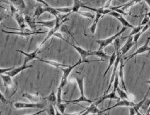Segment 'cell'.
Listing matches in <instances>:
<instances>
[{"label":"cell","mask_w":150,"mask_h":115,"mask_svg":"<svg viewBox=\"0 0 150 115\" xmlns=\"http://www.w3.org/2000/svg\"><path fill=\"white\" fill-rule=\"evenodd\" d=\"M75 79H76V80L77 84H78L79 91H80V97L76 100L66 101V102H67V103H80V102H87V103H89V104H93L94 102H95L97 99L95 100H90L88 98H87V97L85 96L84 83H83V80H84V79H83V76L82 77H80V76H76Z\"/></svg>","instance_id":"obj_1"},{"label":"cell","mask_w":150,"mask_h":115,"mask_svg":"<svg viewBox=\"0 0 150 115\" xmlns=\"http://www.w3.org/2000/svg\"><path fill=\"white\" fill-rule=\"evenodd\" d=\"M82 63H83V62L80 60L78 62H76L73 65H69L67 68H60V69L63 71V75H62L61 82H60V85L59 86V88H61L62 89H63V87L67 83V79L69 77V76L71 72V71L77 67V66L81 65Z\"/></svg>","instance_id":"obj_2"},{"label":"cell","mask_w":150,"mask_h":115,"mask_svg":"<svg viewBox=\"0 0 150 115\" xmlns=\"http://www.w3.org/2000/svg\"><path fill=\"white\" fill-rule=\"evenodd\" d=\"M128 28L126 27H123L120 31H119L116 34H115L114 35H113L112 37H110L108 38V39H98V40H96L95 42L96 43H98L99 45V48H98V50H102L103 48H105L108 46H109V44L112 43V42L115 40L117 39V38L120 37L122 34L124 32H125L126 31V29Z\"/></svg>","instance_id":"obj_3"},{"label":"cell","mask_w":150,"mask_h":115,"mask_svg":"<svg viewBox=\"0 0 150 115\" xmlns=\"http://www.w3.org/2000/svg\"><path fill=\"white\" fill-rule=\"evenodd\" d=\"M65 42H67L68 44L71 45V46L73 48H74L75 50L78 52V53L80 54V58H81L80 60H82L83 62H86V63H88V62H96L95 60H91V61L86 60V58H88V56H94L93 51L86 50H84V49H83L82 48H81V47H80V46H76V45L71 43L70 42L67 41V40H66Z\"/></svg>","instance_id":"obj_4"},{"label":"cell","mask_w":150,"mask_h":115,"mask_svg":"<svg viewBox=\"0 0 150 115\" xmlns=\"http://www.w3.org/2000/svg\"><path fill=\"white\" fill-rule=\"evenodd\" d=\"M56 19H57V24H56V26L53 29L50 30V31L48 32V34H47V36L46 37H45L44 41H43L42 42V43L40 44V47H42L43 45L46 43V42L47 41V40H48L51 37L54 36V34L57 33V32H58L59 29L61 28V26L62 25V24H63L64 22H66V21L69 20V19L67 18V19H65V20H63L61 21V17H60V16H58L57 18H56Z\"/></svg>","instance_id":"obj_5"},{"label":"cell","mask_w":150,"mask_h":115,"mask_svg":"<svg viewBox=\"0 0 150 115\" xmlns=\"http://www.w3.org/2000/svg\"><path fill=\"white\" fill-rule=\"evenodd\" d=\"M14 106L17 109H23V108H35V109H43L44 104L42 103H25V102H16Z\"/></svg>","instance_id":"obj_6"},{"label":"cell","mask_w":150,"mask_h":115,"mask_svg":"<svg viewBox=\"0 0 150 115\" xmlns=\"http://www.w3.org/2000/svg\"><path fill=\"white\" fill-rule=\"evenodd\" d=\"M2 32L9 35H16L21 36V37H29V36L34 35H39V34H44L47 33L46 31H6L4 29H1Z\"/></svg>","instance_id":"obj_7"},{"label":"cell","mask_w":150,"mask_h":115,"mask_svg":"<svg viewBox=\"0 0 150 115\" xmlns=\"http://www.w3.org/2000/svg\"><path fill=\"white\" fill-rule=\"evenodd\" d=\"M1 77L3 81L4 86L6 87V93H8L13 90L14 88V83L11 76L8 74H1Z\"/></svg>","instance_id":"obj_8"},{"label":"cell","mask_w":150,"mask_h":115,"mask_svg":"<svg viewBox=\"0 0 150 115\" xmlns=\"http://www.w3.org/2000/svg\"><path fill=\"white\" fill-rule=\"evenodd\" d=\"M14 19L16 20L17 24L18 25V29H13V28H9V27H6L8 29H12V30H18L19 31H25V28H26V21H25V17H23L22 15L18 13H16L14 15Z\"/></svg>","instance_id":"obj_9"},{"label":"cell","mask_w":150,"mask_h":115,"mask_svg":"<svg viewBox=\"0 0 150 115\" xmlns=\"http://www.w3.org/2000/svg\"><path fill=\"white\" fill-rule=\"evenodd\" d=\"M149 41H150V36H149V37H147V39L146 40V42H145L144 45H143L142 46H141L140 48L137 49L135 52L130 55V56L126 57L125 59L126 60H130V59L132 58L133 57L136 56L137 55L140 54H143V53L146 52H147V51H150V46H149Z\"/></svg>","instance_id":"obj_10"},{"label":"cell","mask_w":150,"mask_h":115,"mask_svg":"<svg viewBox=\"0 0 150 115\" xmlns=\"http://www.w3.org/2000/svg\"><path fill=\"white\" fill-rule=\"evenodd\" d=\"M135 103H134L133 102H131L130 100H122L121 101H119L117 103H116L115 105H113L111 107L106 108L105 109V112H106L107 110H111L112 108H115L116 107H134L136 106Z\"/></svg>","instance_id":"obj_11"},{"label":"cell","mask_w":150,"mask_h":115,"mask_svg":"<svg viewBox=\"0 0 150 115\" xmlns=\"http://www.w3.org/2000/svg\"><path fill=\"white\" fill-rule=\"evenodd\" d=\"M40 47L38 48L37 50L33 51V52L31 53H26L25 52H23L22 50H17L16 51L19 53H21V54H23V55L25 56V60H24V64H26L27 65V63L29 62V61L32 60H34V59H36V58H39L38 56V51L40 50Z\"/></svg>","instance_id":"obj_12"},{"label":"cell","mask_w":150,"mask_h":115,"mask_svg":"<svg viewBox=\"0 0 150 115\" xmlns=\"http://www.w3.org/2000/svg\"><path fill=\"white\" fill-rule=\"evenodd\" d=\"M32 67H33V66L32 65H26V64L23 63L22 65L20 66V67L14 68L12 71L8 72V73H6V74H8V75L10 76L12 78L14 77V76H16L18 73H20L21 72L24 71V70H26L27 69H29V68H32Z\"/></svg>","instance_id":"obj_13"},{"label":"cell","mask_w":150,"mask_h":115,"mask_svg":"<svg viewBox=\"0 0 150 115\" xmlns=\"http://www.w3.org/2000/svg\"><path fill=\"white\" fill-rule=\"evenodd\" d=\"M105 100H120V99L119 97L116 95V92H115V91H111V93H108V94H104V95H103V96L100 97V98L96 100L95 103L98 106V104L102 103V102Z\"/></svg>","instance_id":"obj_14"},{"label":"cell","mask_w":150,"mask_h":115,"mask_svg":"<svg viewBox=\"0 0 150 115\" xmlns=\"http://www.w3.org/2000/svg\"><path fill=\"white\" fill-rule=\"evenodd\" d=\"M22 96L27 98L31 103H39V102L42 100V97L40 96L39 93H23Z\"/></svg>","instance_id":"obj_15"},{"label":"cell","mask_w":150,"mask_h":115,"mask_svg":"<svg viewBox=\"0 0 150 115\" xmlns=\"http://www.w3.org/2000/svg\"><path fill=\"white\" fill-rule=\"evenodd\" d=\"M134 45H135V43H134V42L133 41V37H128V39L127 40V41H126V43L124 44V46L120 50V54L122 57L124 56V55L131 49V48L134 46Z\"/></svg>","instance_id":"obj_16"},{"label":"cell","mask_w":150,"mask_h":115,"mask_svg":"<svg viewBox=\"0 0 150 115\" xmlns=\"http://www.w3.org/2000/svg\"><path fill=\"white\" fill-rule=\"evenodd\" d=\"M102 112V110H100L98 108V106L94 102L93 104H91V106L88 108H86L83 110V112L81 115H88L90 114H96L99 112Z\"/></svg>","instance_id":"obj_17"},{"label":"cell","mask_w":150,"mask_h":115,"mask_svg":"<svg viewBox=\"0 0 150 115\" xmlns=\"http://www.w3.org/2000/svg\"><path fill=\"white\" fill-rule=\"evenodd\" d=\"M124 65L123 64V61L122 60L120 61L119 65V70H118V76L120 78V80L121 83H122V87L123 90H124L126 92H128L127 89H126V84H125V81H124Z\"/></svg>","instance_id":"obj_18"},{"label":"cell","mask_w":150,"mask_h":115,"mask_svg":"<svg viewBox=\"0 0 150 115\" xmlns=\"http://www.w3.org/2000/svg\"><path fill=\"white\" fill-rule=\"evenodd\" d=\"M39 60L40 62H44V63H46V64H48V65H50V66H52V67H54L55 68H61L62 67H68L69 65H64V64H61V63H59L58 62H55V61H53V60H45V59H43V58H40L39 59Z\"/></svg>","instance_id":"obj_19"},{"label":"cell","mask_w":150,"mask_h":115,"mask_svg":"<svg viewBox=\"0 0 150 115\" xmlns=\"http://www.w3.org/2000/svg\"><path fill=\"white\" fill-rule=\"evenodd\" d=\"M36 23H37V24L42 25V26L47 27V28L50 29V30H51L56 26V24H57V19L54 18L53 19V20L48 21H38V22H36Z\"/></svg>","instance_id":"obj_20"},{"label":"cell","mask_w":150,"mask_h":115,"mask_svg":"<svg viewBox=\"0 0 150 115\" xmlns=\"http://www.w3.org/2000/svg\"><path fill=\"white\" fill-rule=\"evenodd\" d=\"M25 19L26 21V23L29 25L30 28L31 29V31H37L36 29H37V23L35 22V20H33V18H31V16H29V15H25Z\"/></svg>","instance_id":"obj_21"},{"label":"cell","mask_w":150,"mask_h":115,"mask_svg":"<svg viewBox=\"0 0 150 115\" xmlns=\"http://www.w3.org/2000/svg\"><path fill=\"white\" fill-rule=\"evenodd\" d=\"M116 58H117V52H116V50H115L114 52L111 54V56H110V58H109V65L108 67V69H106V71L104 73V75H103L104 77L105 76V75L107 74V73H108L109 70H110L111 67L113 66V65L115 64V60H116Z\"/></svg>","instance_id":"obj_22"},{"label":"cell","mask_w":150,"mask_h":115,"mask_svg":"<svg viewBox=\"0 0 150 115\" xmlns=\"http://www.w3.org/2000/svg\"><path fill=\"white\" fill-rule=\"evenodd\" d=\"M86 6V4L83 3L81 1H79V0H74V5L71 7L72 8V12L71 13H74V12H76V13H78V12L80 11V8H83Z\"/></svg>","instance_id":"obj_23"},{"label":"cell","mask_w":150,"mask_h":115,"mask_svg":"<svg viewBox=\"0 0 150 115\" xmlns=\"http://www.w3.org/2000/svg\"><path fill=\"white\" fill-rule=\"evenodd\" d=\"M102 16H103V15L100 14V13H96L95 20H94V22L93 23V25H92V26L89 28L90 31H91L92 33H93V34L95 33L96 29V25H97L98 21H99L100 18H101Z\"/></svg>","instance_id":"obj_24"},{"label":"cell","mask_w":150,"mask_h":115,"mask_svg":"<svg viewBox=\"0 0 150 115\" xmlns=\"http://www.w3.org/2000/svg\"><path fill=\"white\" fill-rule=\"evenodd\" d=\"M94 56H96L98 58H100L102 60H109L110 56H109L108 54H106L103 51L98 50V51H93Z\"/></svg>","instance_id":"obj_25"},{"label":"cell","mask_w":150,"mask_h":115,"mask_svg":"<svg viewBox=\"0 0 150 115\" xmlns=\"http://www.w3.org/2000/svg\"><path fill=\"white\" fill-rule=\"evenodd\" d=\"M44 99L47 100L49 102H50L51 104H53L54 106H55L57 103V95L55 94L54 91H52V92H51L46 97H45Z\"/></svg>","instance_id":"obj_26"},{"label":"cell","mask_w":150,"mask_h":115,"mask_svg":"<svg viewBox=\"0 0 150 115\" xmlns=\"http://www.w3.org/2000/svg\"><path fill=\"white\" fill-rule=\"evenodd\" d=\"M116 92L118 94V97L120 100H129V95H128V93L126 92L123 89L117 87Z\"/></svg>","instance_id":"obj_27"},{"label":"cell","mask_w":150,"mask_h":115,"mask_svg":"<svg viewBox=\"0 0 150 115\" xmlns=\"http://www.w3.org/2000/svg\"><path fill=\"white\" fill-rule=\"evenodd\" d=\"M149 27H150V25L149 24L145 25V26H143V29H142V30H141V32H139V33H137V35L133 36V41L134 42L135 45L137 44V42H138V40L139 39V37H141V35H142L143 33H145V31H147V29L149 28Z\"/></svg>","instance_id":"obj_28"},{"label":"cell","mask_w":150,"mask_h":115,"mask_svg":"<svg viewBox=\"0 0 150 115\" xmlns=\"http://www.w3.org/2000/svg\"><path fill=\"white\" fill-rule=\"evenodd\" d=\"M10 2L16 8H21V9L23 10L26 9V5H25V1H23V0H10Z\"/></svg>","instance_id":"obj_29"},{"label":"cell","mask_w":150,"mask_h":115,"mask_svg":"<svg viewBox=\"0 0 150 115\" xmlns=\"http://www.w3.org/2000/svg\"><path fill=\"white\" fill-rule=\"evenodd\" d=\"M117 19L120 21V22H121V24L123 25L124 27H126V28H131V29L134 28V27L132 26V25L130 24L129 22H128V21L124 18V17L122 16V15H120V16H119L117 18Z\"/></svg>","instance_id":"obj_30"},{"label":"cell","mask_w":150,"mask_h":115,"mask_svg":"<svg viewBox=\"0 0 150 115\" xmlns=\"http://www.w3.org/2000/svg\"><path fill=\"white\" fill-rule=\"evenodd\" d=\"M45 12H46V8H44L42 7V6H38V7L36 8L35 12H34L33 17H40L42 14L45 13Z\"/></svg>","instance_id":"obj_31"},{"label":"cell","mask_w":150,"mask_h":115,"mask_svg":"<svg viewBox=\"0 0 150 115\" xmlns=\"http://www.w3.org/2000/svg\"><path fill=\"white\" fill-rule=\"evenodd\" d=\"M46 12H48V13L52 14V16H54L55 17V18L59 16V12L57 11V8L50 7V6H46Z\"/></svg>","instance_id":"obj_32"},{"label":"cell","mask_w":150,"mask_h":115,"mask_svg":"<svg viewBox=\"0 0 150 115\" xmlns=\"http://www.w3.org/2000/svg\"><path fill=\"white\" fill-rule=\"evenodd\" d=\"M57 11L59 12V13H64V14H67L68 15L71 13L72 12V8H57Z\"/></svg>","instance_id":"obj_33"},{"label":"cell","mask_w":150,"mask_h":115,"mask_svg":"<svg viewBox=\"0 0 150 115\" xmlns=\"http://www.w3.org/2000/svg\"><path fill=\"white\" fill-rule=\"evenodd\" d=\"M143 27V26H140V25H139V26H138V27H134V28L132 29V31L130 32V33L129 36H128V37H133L134 35H137V33H139V32L141 31V30H142Z\"/></svg>","instance_id":"obj_34"},{"label":"cell","mask_w":150,"mask_h":115,"mask_svg":"<svg viewBox=\"0 0 150 115\" xmlns=\"http://www.w3.org/2000/svg\"><path fill=\"white\" fill-rule=\"evenodd\" d=\"M67 104L61 103V104H57L55 106H57L59 111L64 115L65 114V109H66V107H67Z\"/></svg>","instance_id":"obj_35"},{"label":"cell","mask_w":150,"mask_h":115,"mask_svg":"<svg viewBox=\"0 0 150 115\" xmlns=\"http://www.w3.org/2000/svg\"><path fill=\"white\" fill-rule=\"evenodd\" d=\"M119 83H120V78H119L118 74H117L116 76H115V77L114 81H113V91H115V92H116V90L119 86Z\"/></svg>","instance_id":"obj_36"},{"label":"cell","mask_w":150,"mask_h":115,"mask_svg":"<svg viewBox=\"0 0 150 115\" xmlns=\"http://www.w3.org/2000/svg\"><path fill=\"white\" fill-rule=\"evenodd\" d=\"M150 106V99H146V100L144 102V104H143V106H141V108L142 109L143 111H145V113H146L147 110Z\"/></svg>","instance_id":"obj_37"},{"label":"cell","mask_w":150,"mask_h":115,"mask_svg":"<svg viewBox=\"0 0 150 115\" xmlns=\"http://www.w3.org/2000/svg\"><path fill=\"white\" fill-rule=\"evenodd\" d=\"M78 14L82 15V16L86 17V18H95V15L93 14L91 12H82V11H79L78 12Z\"/></svg>","instance_id":"obj_38"},{"label":"cell","mask_w":150,"mask_h":115,"mask_svg":"<svg viewBox=\"0 0 150 115\" xmlns=\"http://www.w3.org/2000/svg\"><path fill=\"white\" fill-rule=\"evenodd\" d=\"M47 112H48V115H56V112H55V107L53 104H50L49 106L48 109L47 110Z\"/></svg>","instance_id":"obj_39"},{"label":"cell","mask_w":150,"mask_h":115,"mask_svg":"<svg viewBox=\"0 0 150 115\" xmlns=\"http://www.w3.org/2000/svg\"><path fill=\"white\" fill-rule=\"evenodd\" d=\"M14 69V67L6 68V69H0V73H1V74H6V73H8V72L12 71Z\"/></svg>","instance_id":"obj_40"},{"label":"cell","mask_w":150,"mask_h":115,"mask_svg":"<svg viewBox=\"0 0 150 115\" xmlns=\"http://www.w3.org/2000/svg\"><path fill=\"white\" fill-rule=\"evenodd\" d=\"M149 21V18L147 16L146 14H145V16H144V18H143V19L142 22H141V23L140 26H143H143H145V25H147V24H148Z\"/></svg>","instance_id":"obj_41"},{"label":"cell","mask_w":150,"mask_h":115,"mask_svg":"<svg viewBox=\"0 0 150 115\" xmlns=\"http://www.w3.org/2000/svg\"><path fill=\"white\" fill-rule=\"evenodd\" d=\"M139 2H140V1H131L130 2H128V4H125V5H124V7L122 8V10H125V9H126V8H129L130 6H133V5H134V4H135L139 3Z\"/></svg>","instance_id":"obj_42"},{"label":"cell","mask_w":150,"mask_h":115,"mask_svg":"<svg viewBox=\"0 0 150 115\" xmlns=\"http://www.w3.org/2000/svg\"><path fill=\"white\" fill-rule=\"evenodd\" d=\"M0 98H1V101L2 102H4V104H8V103H9V102L8 101V100L6 99V97H4V94H2L1 92H0Z\"/></svg>","instance_id":"obj_43"},{"label":"cell","mask_w":150,"mask_h":115,"mask_svg":"<svg viewBox=\"0 0 150 115\" xmlns=\"http://www.w3.org/2000/svg\"><path fill=\"white\" fill-rule=\"evenodd\" d=\"M129 110H130V114L129 115H136L135 110H134V108L133 107H130Z\"/></svg>","instance_id":"obj_44"},{"label":"cell","mask_w":150,"mask_h":115,"mask_svg":"<svg viewBox=\"0 0 150 115\" xmlns=\"http://www.w3.org/2000/svg\"><path fill=\"white\" fill-rule=\"evenodd\" d=\"M54 107H55V112H56V115H63V114L61 113V112L59 111V109H58L57 108V107L56 106H54Z\"/></svg>","instance_id":"obj_45"},{"label":"cell","mask_w":150,"mask_h":115,"mask_svg":"<svg viewBox=\"0 0 150 115\" xmlns=\"http://www.w3.org/2000/svg\"><path fill=\"white\" fill-rule=\"evenodd\" d=\"M43 112H44V110H40V111H38V112H36L35 113H33V114H29V115H39V114H42V113H43Z\"/></svg>","instance_id":"obj_46"},{"label":"cell","mask_w":150,"mask_h":115,"mask_svg":"<svg viewBox=\"0 0 150 115\" xmlns=\"http://www.w3.org/2000/svg\"><path fill=\"white\" fill-rule=\"evenodd\" d=\"M134 108V110H135V112H136V115H143L141 112L139 111V110H137V108H135L134 107H133Z\"/></svg>","instance_id":"obj_47"},{"label":"cell","mask_w":150,"mask_h":115,"mask_svg":"<svg viewBox=\"0 0 150 115\" xmlns=\"http://www.w3.org/2000/svg\"><path fill=\"white\" fill-rule=\"evenodd\" d=\"M146 83L147 84H149V88H148V90H147V93H149V91H150V80H147L146 81Z\"/></svg>","instance_id":"obj_48"},{"label":"cell","mask_w":150,"mask_h":115,"mask_svg":"<svg viewBox=\"0 0 150 115\" xmlns=\"http://www.w3.org/2000/svg\"><path fill=\"white\" fill-rule=\"evenodd\" d=\"M104 112H105V110H102V112H99V113L96 114H95V115H103V114H104Z\"/></svg>","instance_id":"obj_49"},{"label":"cell","mask_w":150,"mask_h":115,"mask_svg":"<svg viewBox=\"0 0 150 115\" xmlns=\"http://www.w3.org/2000/svg\"><path fill=\"white\" fill-rule=\"evenodd\" d=\"M145 1L146 2V3L147 4V5H148L149 6V8H150V0H145Z\"/></svg>","instance_id":"obj_50"},{"label":"cell","mask_w":150,"mask_h":115,"mask_svg":"<svg viewBox=\"0 0 150 115\" xmlns=\"http://www.w3.org/2000/svg\"><path fill=\"white\" fill-rule=\"evenodd\" d=\"M149 113H150V106H149L148 110H147V111L146 112V115H148Z\"/></svg>","instance_id":"obj_51"},{"label":"cell","mask_w":150,"mask_h":115,"mask_svg":"<svg viewBox=\"0 0 150 115\" xmlns=\"http://www.w3.org/2000/svg\"><path fill=\"white\" fill-rule=\"evenodd\" d=\"M146 14L147 16L149 17V18H150V11H149V12H147V13H146V14Z\"/></svg>","instance_id":"obj_52"},{"label":"cell","mask_w":150,"mask_h":115,"mask_svg":"<svg viewBox=\"0 0 150 115\" xmlns=\"http://www.w3.org/2000/svg\"><path fill=\"white\" fill-rule=\"evenodd\" d=\"M107 115H109V112H108V114Z\"/></svg>","instance_id":"obj_53"},{"label":"cell","mask_w":150,"mask_h":115,"mask_svg":"<svg viewBox=\"0 0 150 115\" xmlns=\"http://www.w3.org/2000/svg\"><path fill=\"white\" fill-rule=\"evenodd\" d=\"M149 55H150V51H149Z\"/></svg>","instance_id":"obj_54"},{"label":"cell","mask_w":150,"mask_h":115,"mask_svg":"<svg viewBox=\"0 0 150 115\" xmlns=\"http://www.w3.org/2000/svg\"><path fill=\"white\" fill-rule=\"evenodd\" d=\"M1 115H2V114H1Z\"/></svg>","instance_id":"obj_55"},{"label":"cell","mask_w":150,"mask_h":115,"mask_svg":"<svg viewBox=\"0 0 150 115\" xmlns=\"http://www.w3.org/2000/svg\"><path fill=\"white\" fill-rule=\"evenodd\" d=\"M148 115H150V113H149V114H148Z\"/></svg>","instance_id":"obj_56"}]
</instances>
